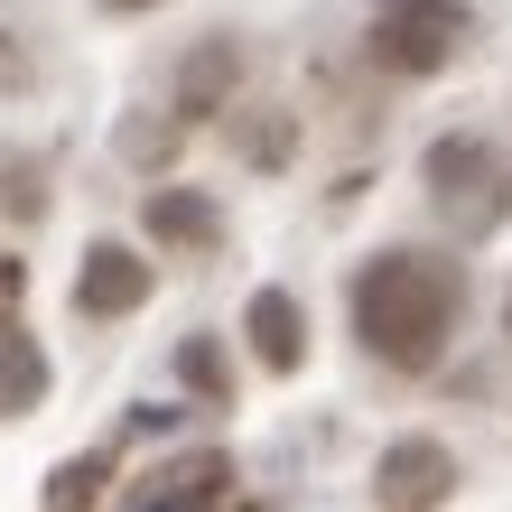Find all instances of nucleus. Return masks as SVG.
Returning a JSON list of instances; mask_svg holds the SVG:
<instances>
[{"label":"nucleus","instance_id":"obj_1","mask_svg":"<svg viewBox=\"0 0 512 512\" xmlns=\"http://www.w3.org/2000/svg\"><path fill=\"white\" fill-rule=\"evenodd\" d=\"M457 308H466V270L438 252H382L354 270V336L391 373H429L457 336Z\"/></svg>","mask_w":512,"mask_h":512},{"label":"nucleus","instance_id":"obj_2","mask_svg":"<svg viewBox=\"0 0 512 512\" xmlns=\"http://www.w3.org/2000/svg\"><path fill=\"white\" fill-rule=\"evenodd\" d=\"M429 205L457 233H494L503 215H512V187H503V159L475 131H447L438 149H429Z\"/></svg>","mask_w":512,"mask_h":512},{"label":"nucleus","instance_id":"obj_3","mask_svg":"<svg viewBox=\"0 0 512 512\" xmlns=\"http://www.w3.org/2000/svg\"><path fill=\"white\" fill-rule=\"evenodd\" d=\"M466 47V0H373V56L391 75H438Z\"/></svg>","mask_w":512,"mask_h":512},{"label":"nucleus","instance_id":"obj_4","mask_svg":"<svg viewBox=\"0 0 512 512\" xmlns=\"http://www.w3.org/2000/svg\"><path fill=\"white\" fill-rule=\"evenodd\" d=\"M457 494V457H447L438 438H391L382 466H373V503L382 512H438Z\"/></svg>","mask_w":512,"mask_h":512},{"label":"nucleus","instance_id":"obj_5","mask_svg":"<svg viewBox=\"0 0 512 512\" xmlns=\"http://www.w3.org/2000/svg\"><path fill=\"white\" fill-rule=\"evenodd\" d=\"M140 298H149V261L131 243H94V252H84V280H75L84 317H131Z\"/></svg>","mask_w":512,"mask_h":512},{"label":"nucleus","instance_id":"obj_6","mask_svg":"<svg viewBox=\"0 0 512 512\" xmlns=\"http://www.w3.org/2000/svg\"><path fill=\"white\" fill-rule=\"evenodd\" d=\"M243 326H252V354H261L270 373H298V354H308V317H298L289 289H261Z\"/></svg>","mask_w":512,"mask_h":512},{"label":"nucleus","instance_id":"obj_7","mask_svg":"<svg viewBox=\"0 0 512 512\" xmlns=\"http://www.w3.org/2000/svg\"><path fill=\"white\" fill-rule=\"evenodd\" d=\"M38 391H47V354L38 336L0 308V419H19V410H38Z\"/></svg>","mask_w":512,"mask_h":512},{"label":"nucleus","instance_id":"obj_8","mask_svg":"<svg viewBox=\"0 0 512 512\" xmlns=\"http://www.w3.org/2000/svg\"><path fill=\"white\" fill-rule=\"evenodd\" d=\"M149 233H159V243H187V252H205V243L224 233V215H215V205H205L196 187H159V196H149Z\"/></svg>","mask_w":512,"mask_h":512},{"label":"nucleus","instance_id":"obj_9","mask_svg":"<svg viewBox=\"0 0 512 512\" xmlns=\"http://www.w3.org/2000/svg\"><path fill=\"white\" fill-rule=\"evenodd\" d=\"M224 94H233V47H224V38H205V47L187 56V75H177V122H205Z\"/></svg>","mask_w":512,"mask_h":512},{"label":"nucleus","instance_id":"obj_10","mask_svg":"<svg viewBox=\"0 0 512 512\" xmlns=\"http://www.w3.org/2000/svg\"><path fill=\"white\" fill-rule=\"evenodd\" d=\"M224 485H233V466H224V457H187V466H168V475H159L149 512H205V503H224Z\"/></svg>","mask_w":512,"mask_h":512},{"label":"nucleus","instance_id":"obj_11","mask_svg":"<svg viewBox=\"0 0 512 512\" xmlns=\"http://www.w3.org/2000/svg\"><path fill=\"white\" fill-rule=\"evenodd\" d=\"M103 475H112V457H66V466L47 475V512H94Z\"/></svg>","mask_w":512,"mask_h":512},{"label":"nucleus","instance_id":"obj_12","mask_svg":"<svg viewBox=\"0 0 512 512\" xmlns=\"http://www.w3.org/2000/svg\"><path fill=\"white\" fill-rule=\"evenodd\" d=\"M177 373H187V382L205 391V401L224 391V364H215V345H187V354H177Z\"/></svg>","mask_w":512,"mask_h":512},{"label":"nucleus","instance_id":"obj_13","mask_svg":"<svg viewBox=\"0 0 512 512\" xmlns=\"http://www.w3.org/2000/svg\"><path fill=\"white\" fill-rule=\"evenodd\" d=\"M112 10H149V0H112Z\"/></svg>","mask_w":512,"mask_h":512},{"label":"nucleus","instance_id":"obj_14","mask_svg":"<svg viewBox=\"0 0 512 512\" xmlns=\"http://www.w3.org/2000/svg\"><path fill=\"white\" fill-rule=\"evenodd\" d=\"M503 317H512V308H503Z\"/></svg>","mask_w":512,"mask_h":512}]
</instances>
